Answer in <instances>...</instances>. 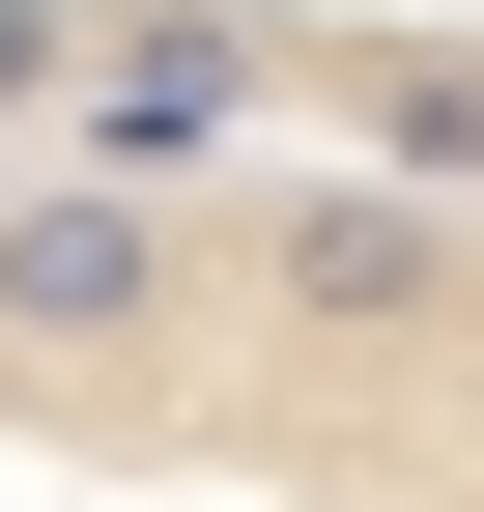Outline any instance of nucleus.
I'll use <instances>...</instances> for the list:
<instances>
[{"instance_id":"nucleus-1","label":"nucleus","mask_w":484,"mask_h":512,"mask_svg":"<svg viewBox=\"0 0 484 512\" xmlns=\"http://www.w3.org/2000/svg\"><path fill=\"white\" fill-rule=\"evenodd\" d=\"M0 512H484V171H399L285 0H57V114H0Z\"/></svg>"}]
</instances>
